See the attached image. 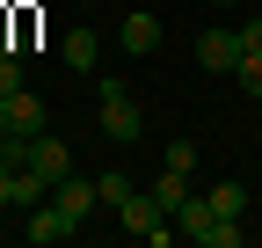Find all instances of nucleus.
<instances>
[{"label":"nucleus","mask_w":262,"mask_h":248,"mask_svg":"<svg viewBox=\"0 0 262 248\" xmlns=\"http://www.w3.org/2000/svg\"><path fill=\"white\" fill-rule=\"evenodd\" d=\"M8 132H15V124H8V110H0V146H8Z\"/></svg>","instance_id":"19"},{"label":"nucleus","mask_w":262,"mask_h":248,"mask_svg":"<svg viewBox=\"0 0 262 248\" xmlns=\"http://www.w3.org/2000/svg\"><path fill=\"white\" fill-rule=\"evenodd\" d=\"M117 44H124L131 58H153V51H160V15H146V8H131V15L117 22Z\"/></svg>","instance_id":"7"},{"label":"nucleus","mask_w":262,"mask_h":248,"mask_svg":"<svg viewBox=\"0 0 262 248\" xmlns=\"http://www.w3.org/2000/svg\"><path fill=\"white\" fill-rule=\"evenodd\" d=\"M241 58H248L241 29H204V37H196V66H204V73H226V80H233Z\"/></svg>","instance_id":"5"},{"label":"nucleus","mask_w":262,"mask_h":248,"mask_svg":"<svg viewBox=\"0 0 262 248\" xmlns=\"http://www.w3.org/2000/svg\"><path fill=\"white\" fill-rule=\"evenodd\" d=\"M211 212H226V219H241V212H248V182H211Z\"/></svg>","instance_id":"12"},{"label":"nucleus","mask_w":262,"mask_h":248,"mask_svg":"<svg viewBox=\"0 0 262 248\" xmlns=\"http://www.w3.org/2000/svg\"><path fill=\"white\" fill-rule=\"evenodd\" d=\"M117 226H124L131 241H153V248H168V241H175V219H168V212H160L146 190H131V197L117 204Z\"/></svg>","instance_id":"3"},{"label":"nucleus","mask_w":262,"mask_h":248,"mask_svg":"<svg viewBox=\"0 0 262 248\" xmlns=\"http://www.w3.org/2000/svg\"><path fill=\"white\" fill-rule=\"evenodd\" d=\"M219 8H241V0H219Z\"/></svg>","instance_id":"20"},{"label":"nucleus","mask_w":262,"mask_h":248,"mask_svg":"<svg viewBox=\"0 0 262 248\" xmlns=\"http://www.w3.org/2000/svg\"><path fill=\"white\" fill-rule=\"evenodd\" d=\"M146 197H153V204H160V212L175 219V212H182V204H189L196 190H189V175H182V168H160V175L146 182Z\"/></svg>","instance_id":"9"},{"label":"nucleus","mask_w":262,"mask_h":248,"mask_svg":"<svg viewBox=\"0 0 262 248\" xmlns=\"http://www.w3.org/2000/svg\"><path fill=\"white\" fill-rule=\"evenodd\" d=\"M255 248H262V226H255Z\"/></svg>","instance_id":"21"},{"label":"nucleus","mask_w":262,"mask_h":248,"mask_svg":"<svg viewBox=\"0 0 262 248\" xmlns=\"http://www.w3.org/2000/svg\"><path fill=\"white\" fill-rule=\"evenodd\" d=\"M160 168H182V175H196V146H189V139H175V146H168V161H160Z\"/></svg>","instance_id":"16"},{"label":"nucleus","mask_w":262,"mask_h":248,"mask_svg":"<svg viewBox=\"0 0 262 248\" xmlns=\"http://www.w3.org/2000/svg\"><path fill=\"white\" fill-rule=\"evenodd\" d=\"M58 58L73 73H95V58H102V37H95V29H66V44H58Z\"/></svg>","instance_id":"10"},{"label":"nucleus","mask_w":262,"mask_h":248,"mask_svg":"<svg viewBox=\"0 0 262 248\" xmlns=\"http://www.w3.org/2000/svg\"><path fill=\"white\" fill-rule=\"evenodd\" d=\"M73 234H80V226L66 219V204H58V197H44V204H29V212H22V241H29V248H51V241H73Z\"/></svg>","instance_id":"4"},{"label":"nucleus","mask_w":262,"mask_h":248,"mask_svg":"<svg viewBox=\"0 0 262 248\" xmlns=\"http://www.w3.org/2000/svg\"><path fill=\"white\" fill-rule=\"evenodd\" d=\"M22 168H37L44 182H58V175H73V153H66L58 132H37V139H22Z\"/></svg>","instance_id":"6"},{"label":"nucleus","mask_w":262,"mask_h":248,"mask_svg":"<svg viewBox=\"0 0 262 248\" xmlns=\"http://www.w3.org/2000/svg\"><path fill=\"white\" fill-rule=\"evenodd\" d=\"M241 44H248V51H262V15H255V22H241Z\"/></svg>","instance_id":"18"},{"label":"nucleus","mask_w":262,"mask_h":248,"mask_svg":"<svg viewBox=\"0 0 262 248\" xmlns=\"http://www.w3.org/2000/svg\"><path fill=\"white\" fill-rule=\"evenodd\" d=\"M0 110H8V124H15L22 139H37V132H44V95H29V88H22V95H8Z\"/></svg>","instance_id":"11"},{"label":"nucleus","mask_w":262,"mask_h":248,"mask_svg":"<svg viewBox=\"0 0 262 248\" xmlns=\"http://www.w3.org/2000/svg\"><path fill=\"white\" fill-rule=\"evenodd\" d=\"M15 175H22V161H8V153H0V204H15Z\"/></svg>","instance_id":"17"},{"label":"nucleus","mask_w":262,"mask_h":248,"mask_svg":"<svg viewBox=\"0 0 262 248\" xmlns=\"http://www.w3.org/2000/svg\"><path fill=\"white\" fill-rule=\"evenodd\" d=\"M22 51H0V102H8V95H22Z\"/></svg>","instance_id":"15"},{"label":"nucleus","mask_w":262,"mask_h":248,"mask_svg":"<svg viewBox=\"0 0 262 248\" xmlns=\"http://www.w3.org/2000/svg\"><path fill=\"white\" fill-rule=\"evenodd\" d=\"M95 197H102V212H117V204L131 197V175H117V168H102V175H95Z\"/></svg>","instance_id":"13"},{"label":"nucleus","mask_w":262,"mask_h":248,"mask_svg":"<svg viewBox=\"0 0 262 248\" xmlns=\"http://www.w3.org/2000/svg\"><path fill=\"white\" fill-rule=\"evenodd\" d=\"M175 234H189L196 248H241V241H248V226H241V219H226V212H211L204 190H196V197L175 212Z\"/></svg>","instance_id":"1"},{"label":"nucleus","mask_w":262,"mask_h":248,"mask_svg":"<svg viewBox=\"0 0 262 248\" xmlns=\"http://www.w3.org/2000/svg\"><path fill=\"white\" fill-rule=\"evenodd\" d=\"M95 117H102V139H110V146H139V132H146V117H139V102H131V88L110 80V73H102V110H95Z\"/></svg>","instance_id":"2"},{"label":"nucleus","mask_w":262,"mask_h":248,"mask_svg":"<svg viewBox=\"0 0 262 248\" xmlns=\"http://www.w3.org/2000/svg\"><path fill=\"white\" fill-rule=\"evenodd\" d=\"M233 88H241V95H255V102H262V51H248L241 66H233Z\"/></svg>","instance_id":"14"},{"label":"nucleus","mask_w":262,"mask_h":248,"mask_svg":"<svg viewBox=\"0 0 262 248\" xmlns=\"http://www.w3.org/2000/svg\"><path fill=\"white\" fill-rule=\"evenodd\" d=\"M51 197L66 204V219H73V226H88L95 212H102V197H95V182H80V175H58V182H51Z\"/></svg>","instance_id":"8"}]
</instances>
